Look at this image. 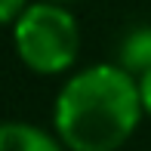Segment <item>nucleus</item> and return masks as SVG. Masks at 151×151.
I'll use <instances>...</instances> for the list:
<instances>
[{
    "label": "nucleus",
    "instance_id": "obj_1",
    "mask_svg": "<svg viewBox=\"0 0 151 151\" xmlns=\"http://www.w3.org/2000/svg\"><path fill=\"white\" fill-rule=\"evenodd\" d=\"M142 117L139 77L117 62H99L59 86L52 133L68 151H117L133 139Z\"/></svg>",
    "mask_w": 151,
    "mask_h": 151
},
{
    "label": "nucleus",
    "instance_id": "obj_2",
    "mask_svg": "<svg viewBox=\"0 0 151 151\" xmlns=\"http://www.w3.org/2000/svg\"><path fill=\"white\" fill-rule=\"evenodd\" d=\"M12 50L31 74L59 77L71 71L80 52V25L65 3L34 0L9 28Z\"/></svg>",
    "mask_w": 151,
    "mask_h": 151
},
{
    "label": "nucleus",
    "instance_id": "obj_3",
    "mask_svg": "<svg viewBox=\"0 0 151 151\" xmlns=\"http://www.w3.org/2000/svg\"><path fill=\"white\" fill-rule=\"evenodd\" d=\"M0 151H68L56 133L28 120H3L0 123Z\"/></svg>",
    "mask_w": 151,
    "mask_h": 151
},
{
    "label": "nucleus",
    "instance_id": "obj_4",
    "mask_svg": "<svg viewBox=\"0 0 151 151\" xmlns=\"http://www.w3.org/2000/svg\"><path fill=\"white\" fill-rule=\"evenodd\" d=\"M117 65L127 68L133 77H142L151 71V25H136L120 37Z\"/></svg>",
    "mask_w": 151,
    "mask_h": 151
},
{
    "label": "nucleus",
    "instance_id": "obj_5",
    "mask_svg": "<svg viewBox=\"0 0 151 151\" xmlns=\"http://www.w3.org/2000/svg\"><path fill=\"white\" fill-rule=\"evenodd\" d=\"M34 0H0V28H12Z\"/></svg>",
    "mask_w": 151,
    "mask_h": 151
},
{
    "label": "nucleus",
    "instance_id": "obj_6",
    "mask_svg": "<svg viewBox=\"0 0 151 151\" xmlns=\"http://www.w3.org/2000/svg\"><path fill=\"white\" fill-rule=\"evenodd\" d=\"M139 96H142V108H145V117L151 120V71L139 77Z\"/></svg>",
    "mask_w": 151,
    "mask_h": 151
},
{
    "label": "nucleus",
    "instance_id": "obj_7",
    "mask_svg": "<svg viewBox=\"0 0 151 151\" xmlns=\"http://www.w3.org/2000/svg\"><path fill=\"white\" fill-rule=\"evenodd\" d=\"M52 3H65L68 6V3H77V0H52Z\"/></svg>",
    "mask_w": 151,
    "mask_h": 151
}]
</instances>
